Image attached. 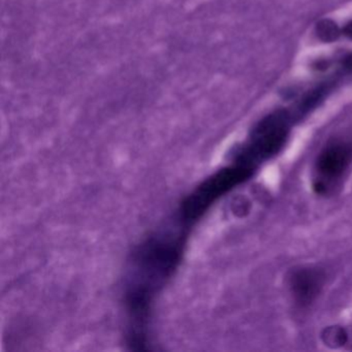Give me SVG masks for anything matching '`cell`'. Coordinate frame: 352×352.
<instances>
[{"instance_id": "6da1fadb", "label": "cell", "mask_w": 352, "mask_h": 352, "mask_svg": "<svg viewBox=\"0 0 352 352\" xmlns=\"http://www.w3.org/2000/svg\"><path fill=\"white\" fill-rule=\"evenodd\" d=\"M189 228L176 217L172 224L144 241L131 255L124 294L126 341L131 349H146L152 302L178 267Z\"/></svg>"}, {"instance_id": "7a4b0ae2", "label": "cell", "mask_w": 352, "mask_h": 352, "mask_svg": "<svg viewBox=\"0 0 352 352\" xmlns=\"http://www.w3.org/2000/svg\"><path fill=\"white\" fill-rule=\"evenodd\" d=\"M255 170V168L236 162L232 166L217 170L183 199L177 217L185 226L192 228L212 206L236 187L248 181Z\"/></svg>"}, {"instance_id": "3957f363", "label": "cell", "mask_w": 352, "mask_h": 352, "mask_svg": "<svg viewBox=\"0 0 352 352\" xmlns=\"http://www.w3.org/2000/svg\"><path fill=\"white\" fill-rule=\"evenodd\" d=\"M289 126L284 115H273L261 121L246 143L234 155V162L257 170L277 155L287 141Z\"/></svg>"}, {"instance_id": "277c9868", "label": "cell", "mask_w": 352, "mask_h": 352, "mask_svg": "<svg viewBox=\"0 0 352 352\" xmlns=\"http://www.w3.org/2000/svg\"><path fill=\"white\" fill-rule=\"evenodd\" d=\"M352 166V144L336 141L325 146L315 160L313 189L319 195H331L339 188Z\"/></svg>"}, {"instance_id": "5b68a950", "label": "cell", "mask_w": 352, "mask_h": 352, "mask_svg": "<svg viewBox=\"0 0 352 352\" xmlns=\"http://www.w3.org/2000/svg\"><path fill=\"white\" fill-rule=\"evenodd\" d=\"M324 284V273L317 267H300L294 270L288 277L290 294L300 308L312 305L322 292Z\"/></svg>"}]
</instances>
